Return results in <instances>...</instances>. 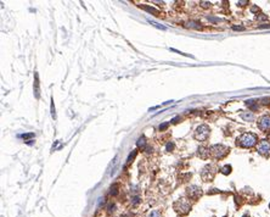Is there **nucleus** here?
I'll return each mask as SVG.
<instances>
[{
    "instance_id": "obj_1",
    "label": "nucleus",
    "mask_w": 270,
    "mask_h": 217,
    "mask_svg": "<svg viewBox=\"0 0 270 217\" xmlns=\"http://www.w3.org/2000/svg\"><path fill=\"white\" fill-rule=\"evenodd\" d=\"M237 144L242 148H252L257 144V135L253 133H243L237 139Z\"/></svg>"
},
{
    "instance_id": "obj_2",
    "label": "nucleus",
    "mask_w": 270,
    "mask_h": 217,
    "mask_svg": "<svg viewBox=\"0 0 270 217\" xmlns=\"http://www.w3.org/2000/svg\"><path fill=\"white\" fill-rule=\"evenodd\" d=\"M173 206H174V210L177 211V214L180 215V216L188 215L190 212V210H191L190 202L186 199H179V200H177Z\"/></svg>"
},
{
    "instance_id": "obj_3",
    "label": "nucleus",
    "mask_w": 270,
    "mask_h": 217,
    "mask_svg": "<svg viewBox=\"0 0 270 217\" xmlns=\"http://www.w3.org/2000/svg\"><path fill=\"white\" fill-rule=\"evenodd\" d=\"M211 155L214 158V159H217V160H220V159H223L224 156H226L227 154H229V148L225 146V145H221V144H216V145H213L211 146Z\"/></svg>"
},
{
    "instance_id": "obj_4",
    "label": "nucleus",
    "mask_w": 270,
    "mask_h": 217,
    "mask_svg": "<svg viewBox=\"0 0 270 217\" xmlns=\"http://www.w3.org/2000/svg\"><path fill=\"white\" fill-rule=\"evenodd\" d=\"M209 132H211V130H209L208 126L207 125H201L195 132V138L197 140H200V141H204L207 138L209 137Z\"/></svg>"
},
{
    "instance_id": "obj_5",
    "label": "nucleus",
    "mask_w": 270,
    "mask_h": 217,
    "mask_svg": "<svg viewBox=\"0 0 270 217\" xmlns=\"http://www.w3.org/2000/svg\"><path fill=\"white\" fill-rule=\"evenodd\" d=\"M214 174H216V166H213V165H207V166L202 169V172H201V177H202L203 181L209 182V181L213 179Z\"/></svg>"
},
{
    "instance_id": "obj_6",
    "label": "nucleus",
    "mask_w": 270,
    "mask_h": 217,
    "mask_svg": "<svg viewBox=\"0 0 270 217\" xmlns=\"http://www.w3.org/2000/svg\"><path fill=\"white\" fill-rule=\"evenodd\" d=\"M186 195H188L191 200H197V199H200V196L202 195V189L197 186H190V187L186 188Z\"/></svg>"
},
{
    "instance_id": "obj_7",
    "label": "nucleus",
    "mask_w": 270,
    "mask_h": 217,
    "mask_svg": "<svg viewBox=\"0 0 270 217\" xmlns=\"http://www.w3.org/2000/svg\"><path fill=\"white\" fill-rule=\"evenodd\" d=\"M257 151L260 155L268 156V155L270 154V141L269 140H262L258 144V146H257Z\"/></svg>"
},
{
    "instance_id": "obj_8",
    "label": "nucleus",
    "mask_w": 270,
    "mask_h": 217,
    "mask_svg": "<svg viewBox=\"0 0 270 217\" xmlns=\"http://www.w3.org/2000/svg\"><path fill=\"white\" fill-rule=\"evenodd\" d=\"M258 127L260 131H268L270 130V116H263L258 121Z\"/></svg>"
},
{
    "instance_id": "obj_9",
    "label": "nucleus",
    "mask_w": 270,
    "mask_h": 217,
    "mask_svg": "<svg viewBox=\"0 0 270 217\" xmlns=\"http://www.w3.org/2000/svg\"><path fill=\"white\" fill-rule=\"evenodd\" d=\"M34 95L38 99L40 97V87H39V77L38 73L34 72Z\"/></svg>"
},
{
    "instance_id": "obj_10",
    "label": "nucleus",
    "mask_w": 270,
    "mask_h": 217,
    "mask_svg": "<svg viewBox=\"0 0 270 217\" xmlns=\"http://www.w3.org/2000/svg\"><path fill=\"white\" fill-rule=\"evenodd\" d=\"M209 154H211L209 149H207V148H200L198 149V156L201 159H207L209 156Z\"/></svg>"
},
{
    "instance_id": "obj_11",
    "label": "nucleus",
    "mask_w": 270,
    "mask_h": 217,
    "mask_svg": "<svg viewBox=\"0 0 270 217\" xmlns=\"http://www.w3.org/2000/svg\"><path fill=\"white\" fill-rule=\"evenodd\" d=\"M136 145H137V148L139 149H141V150H146V138L144 137V135H141V137L137 139V141H136Z\"/></svg>"
},
{
    "instance_id": "obj_12",
    "label": "nucleus",
    "mask_w": 270,
    "mask_h": 217,
    "mask_svg": "<svg viewBox=\"0 0 270 217\" xmlns=\"http://www.w3.org/2000/svg\"><path fill=\"white\" fill-rule=\"evenodd\" d=\"M141 8H142L144 10H146L147 12H150V13H153L155 16H161V12L158 11L157 9H155V8H151V6H147V5H142Z\"/></svg>"
},
{
    "instance_id": "obj_13",
    "label": "nucleus",
    "mask_w": 270,
    "mask_h": 217,
    "mask_svg": "<svg viewBox=\"0 0 270 217\" xmlns=\"http://www.w3.org/2000/svg\"><path fill=\"white\" fill-rule=\"evenodd\" d=\"M241 117L243 118L245 121H247V122H251V121H253V118H254V115H253V112H251V111H247V112H242V113H241Z\"/></svg>"
},
{
    "instance_id": "obj_14",
    "label": "nucleus",
    "mask_w": 270,
    "mask_h": 217,
    "mask_svg": "<svg viewBox=\"0 0 270 217\" xmlns=\"http://www.w3.org/2000/svg\"><path fill=\"white\" fill-rule=\"evenodd\" d=\"M246 105H247L248 107H251L252 111L258 110V105H257V103H255L254 100H247V101H246Z\"/></svg>"
},
{
    "instance_id": "obj_15",
    "label": "nucleus",
    "mask_w": 270,
    "mask_h": 217,
    "mask_svg": "<svg viewBox=\"0 0 270 217\" xmlns=\"http://www.w3.org/2000/svg\"><path fill=\"white\" fill-rule=\"evenodd\" d=\"M231 166L230 165H225L224 167H221V173L223 174H230L231 173Z\"/></svg>"
},
{
    "instance_id": "obj_16",
    "label": "nucleus",
    "mask_w": 270,
    "mask_h": 217,
    "mask_svg": "<svg viewBox=\"0 0 270 217\" xmlns=\"http://www.w3.org/2000/svg\"><path fill=\"white\" fill-rule=\"evenodd\" d=\"M186 27H190V28H195V29H200L201 26L197 23V22H193V21H190L186 23Z\"/></svg>"
},
{
    "instance_id": "obj_17",
    "label": "nucleus",
    "mask_w": 270,
    "mask_h": 217,
    "mask_svg": "<svg viewBox=\"0 0 270 217\" xmlns=\"http://www.w3.org/2000/svg\"><path fill=\"white\" fill-rule=\"evenodd\" d=\"M117 194H118V186L113 184L111 187V195H117Z\"/></svg>"
},
{
    "instance_id": "obj_18",
    "label": "nucleus",
    "mask_w": 270,
    "mask_h": 217,
    "mask_svg": "<svg viewBox=\"0 0 270 217\" xmlns=\"http://www.w3.org/2000/svg\"><path fill=\"white\" fill-rule=\"evenodd\" d=\"M149 217H161V211L160 210H153V211H151Z\"/></svg>"
},
{
    "instance_id": "obj_19",
    "label": "nucleus",
    "mask_w": 270,
    "mask_h": 217,
    "mask_svg": "<svg viewBox=\"0 0 270 217\" xmlns=\"http://www.w3.org/2000/svg\"><path fill=\"white\" fill-rule=\"evenodd\" d=\"M136 154H137V151H136V150H133V153H131V154L129 155V158H128V160H127L128 164H130V162L134 160V158L136 156Z\"/></svg>"
},
{
    "instance_id": "obj_20",
    "label": "nucleus",
    "mask_w": 270,
    "mask_h": 217,
    "mask_svg": "<svg viewBox=\"0 0 270 217\" xmlns=\"http://www.w3.org/2000/svg\"><path fill=\"white\" fill-rule=\"evenodd\" d=\"M149 22H150L152 26H155V27H157V28H160V29H163V31L165 29V27H164V26H161L160 23H156V22H153V21H151V20H149Z\"/></svg>"
},
{
    "instance_id": "obj_21",
    "label": "nucleus",
    "mask_w": 270,
    "mask_h": 217,
    "mask_svg": "<svg viewBox=\"0 0 270 217\" xmlns=\"http://www.w3.org/2000/svg\"><path fill=\"white\" fill-rule=\"evenodd\" d=\"M114 209H116V205L112 204V202H110V204L107 205V210H108V212H113L114 211Z\"/></svg>"
},
{
    "instance_id": "obj_22",
    "label": "nucleus",
    "mask_w": 270,
    "mask_h": 217,
    "mask_svg": "<svg viewBox=\"0 0 270 217\" xmlns=\"http://www.w3.org/2000/svg\"><path fill=\"white\" fill-rule=\"evenodd\" d=\"M165 149H167V151H172L173 149H174V143H172V141H169V143L167 144V146H165Z\"/></svg>"
},
{
    "instance_id": "obj_23",
    "label": "nucleus",
    "mask_w": 270,
    "mask_h": 217,
    "mask_svg": "<svg viewBox=\"0 0 270 217\" xmlns=\"http://www.w3.org/2000/svg\"><path fill=\"white\" fill-rule=\"evenodd\" d=\"M23 139H28V138H34V133H27V134H22L21 135Z\"/></svg>"
},
{
    "instance_id": "obj_24",
    "label": "nucleus",
    "mask_w": 270,
    "mask_h": 217,
    "mask_svg": "<svg viewBox=\"0 0 270 217\" xmlns=\"http://www.w3.org/2000/svg\"><path fill=\"white\" fill-rule=\"evenodd\" d=\"M168 126H169V122H164L163 125H161V126H160V131L162 132V131H164V130H167Z\"/></svg>"
},
{
    "instance_id": "obj_25",
    "label": "nucleus",
    "mask_w": 270,
    "mask_h": 217,
    "mask_svg": "<svg viewBox=\"0 0 270 217\" xmlns=\"http://www.w3.org/2000/svg\"><path fill=\"white\" fill-rule=\"evenodd\" d=\"M51 115L54 118H56V113H55V105H54V100H51Z\"/></svg>"
},
{
    "instance_id": "obj_26",
    "label": "nucleus",
    "mask_w": 270,
    "mask_h": 217,
    "mask_svg": "<svg viewBox=\"0 0 270 217\" xmlns=\"http://www.w3.org/2000/svg\"><path fill=\"white\" fill-rule=\"evenodd\" d=\"M201 5H202V8H209L211 6V3H207V1H201Z\"/></svg>"
},
{
    "instance_id": "obj_27",
    "label": "nucleus",
    "mask_w": 270,
    "mask_h": 217,
    "mask_svg": "<svg viewBox=\"0 0 270 217\" xmlns=\"http://www.w3.org/2000/svg\"><path fill=\"white\" fill-rule=\"evenodd\" d=\"M232 29H234V31H243L245 28H243V27H241V26H234Z\"/></svg>"
},
{
    "instance_id": "obj_28",
    "label": "nucleus",
    "mask_w": 270,
    "mask_h": 217,
    "mask_svg": "<svg viewBox=\"0 0 270 217\" xmlns=\"http://www.w3.org/2000/svg\"><path fill=\"white\" fill-rule=\"evenodd\" d=\"M260 101H262V104H265V105H267V104H269L270 99H269V98H264V99H262Z\"/></svg>"
},
{
    "instance_id": "obj_29",
    "label": "nucleus",
    "mask_w": 270,
    "mask_h": 217,
    "mask_svg": "<svg viewBox=\"0 0 270 217\" xmlns=\"http://www.w3.org/2000/svg\"><path fill=\"white\" fill-rule=\"evenodd\" d=\"M179 121H180V117H179V116H177V117H174V118H173L170 122H172V123H178Z\"/></svg>"
},
{
    "instance_id": "obj_30",
    "label": "nucleus",
    "mask_w": 270,
    "mask_h": 217,
    "mask_svg": "<svg viewBox=\"0 0 270 217\" xmlns=\"http://www.w3.org/2000/svg\"><path fill=\"white\" fill-rule=\"evenodd\" d=\"M240 200H241L240 196H237V195L235 196V201H236V204H237V205H241V202H242V201H240Z\"/></svg>"
},
{
    "instance_id": "obj_31",
    "label": "nucleus",
    "mask_w": 270,
    "mask_h": 217,
    "mask_svg": "<svg viewBox=\"0 0 270 217\" xmlns=\"http://www.w3.org/2000/svg\"><path fill=\"white\" fill-rule=\"evenodd\" d=\"M139 198H137V196H135V198L133 199V205H136V204H139Z\"/></svg>"
},
{
    "instance_id": "obj_32",
    "label": "nucleus",
    "mask_w": 270,
    "mask_h": 217,
    "mask_svg": "<svg viewBox=\"0 0 270 217\" xmlns=\"http://www.w3.org/2000/svg\"><path fill=\"white\" fill-rule=\"evenodd\" d=\"M257 11H259V9L257 8V6H253V8H252V12H257Z\"/></svg>"
},
{
    "instance_id": "obj_33",
    "label": "nucleus",
    "mask_w": 270,
    "mask_h": 217,
    "mask_svg": "<svg viewBox=\"0 0 270 217\" xmlns=\"http://www.w3.org/2000/svg\"><path fill=\"white\" fill-rule=\"evenodd\" d=\"M260 28H270V24H264V26H260Z\"/></svg>"
},
{
    "instance_id": "obj_34",
    "label": "nucleus",
    "mask_w": 270,
    "mask_h": 217,
    "mask_svg": "<svg viewBox=\"0 0 270 217\" xmlns=\"http://www.w3.org/2000/svg\"><path fill=\"white\" fill-rule=\"evenodd\" d=\"M258 18H259V20H267V16H259Z\"/></svg>"
},
{
    "instance_id": "obj_35",
    "label": "nucleus",
    "mask_w": 270,
    "mask_h": 217,
    "mask_svg": "<svg viewBox=\"0 0 270 217\" xmlns=\"http://www.w3.org/2000/svg\"><path fill=\"white\" fill-rule=\"evenodd\" d=\"M243 217H250V216H248V215H245V216H243Z\"/></svg>"
},
{
    "instance_id": "obj_36",
    "label": "nucleus",
    "mask_w": 270,
    "mask_h": 217,
    "mask_svg": "<svg viewBox=\"0 0 270 217\" xmlns=\"http://www.w3.org/2000/svg\"><path fill=\"white\" fill-rule=\"evenodd\" d=\"M269 209H270V204H269Z\"/></svg>"
}]
</instances>
